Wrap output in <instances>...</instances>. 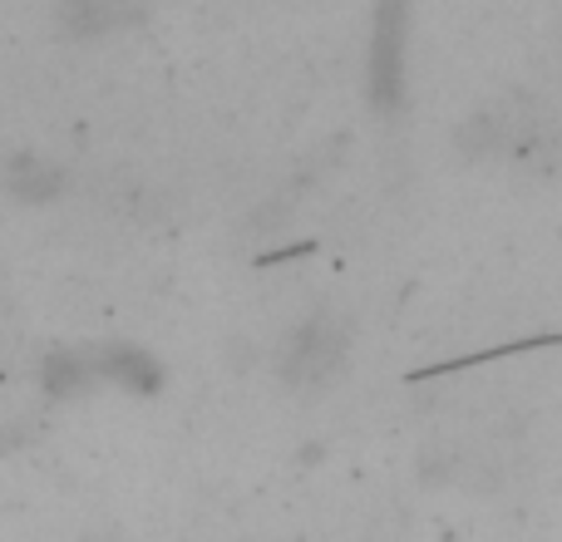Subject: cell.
Instances as JSON below:
<instances>
[{
  "instance_id": "2",
  "label": "cell",
  "mask_w": 562,
  "mask_h": 542,
  "mask_svg": "<svg viewBox=\"0 0 562 542\" xmlns=\"http://www.w3.org/2000/svg\"><path fill=\"white\" fill-rule=\"evenodd\" d=\"M405 99V10L385 5L370 30V104L395 109Z\"/></svg>"
},
{
  "instance_id": "1",
  "label": "cell",
  "mask_w": 562,
  "mask_h": 542,
  "mask_svg": "<svg viewBox=\"0 0 562 542\" xmlns=\"http://www.w3.org/2000/svg\"><path fill=\"white\" fill-rule=\"evenodd\" d=\"M340 355H346V330L330 316H316L291 330L286 350H281V375L291 385H326L340 370Z\"/></svg>"
}]
</instances>
